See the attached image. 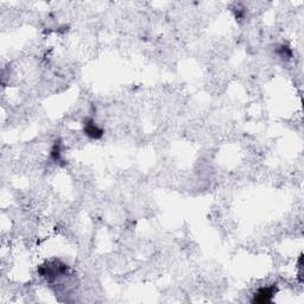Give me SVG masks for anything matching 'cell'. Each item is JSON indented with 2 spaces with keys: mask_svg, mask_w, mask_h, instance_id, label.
<instances>
[{
  "mask_svg": "<svg viewBox=\"0 0 304 304\" xmlns=\"http://www.w3.org/2000/svg\"><path fill=\"white\" fill-rule=\"evenodd\" d=\"M85 133L88 135V137L93 138V139H99V138H101L102 134H104V131H102L100 127H98L92 120H88L85 124Z\"/></svg>",
  "mask_w": 304,
  "mask_h": 304,
  "instance_id": "obj_3",
  "label": "cell"
},
{
  "mask_svg": "<svg viewBox=\"0 0 304 304\" xmlns=\"http://www.w3.org/2000/svg\"><path fill=\"white\" fill-rule=\"evenodd\" d=\"M65 270H67V265L62 264L59 260H54L45 265H42L40 269H38L41 275L48 279L56 278V277L63 275Z\"/></svg>",
  "mask_w": 304,
  "mask_h": 304,
  "instance_id": "obj_1",
  "label": "cell"
},
{
  "mask_svg": "<svg viewBox=\"0 0 304 304\" xmlns=\"http://www.w3.org/2000/svg\"><path fill=\"white\" fill-rule=\"evenodd\" d=\"M277 287L276 285H271V287L260 288L254 295L253 303H269L272 301V297L276 295Z\"/></svg>",
  "mask_w": 304,
  "mask_h": 304,
  "instance_id": "obj_2",
  "label": "cell"
}]
</instances>
